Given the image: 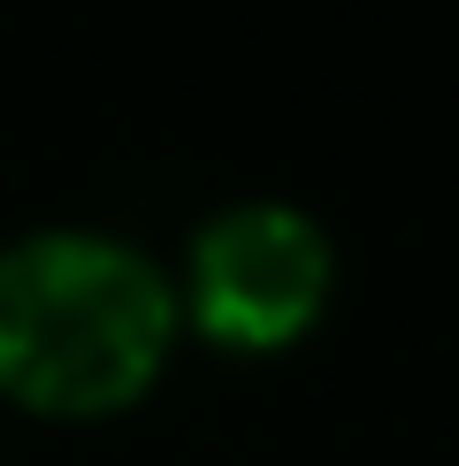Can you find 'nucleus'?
<instances>
[{
	"label": "nucleus",
	"instance_id": "obj_1",
	"mask_svg": "<svg viewBox=\"0 0 459 466\" xmlns=\"http://www.w3.org/2000/svg\"><path fill=\"white\" fill-rule=\"evenodd\" d=\"M177 344V290L107 229H31L0 245V398L31 413H115L146 398Z\"/></svg>",
	"mask_w": 459,
	"mask_h": 466
},
{
	"label": "nucleus",
	"instance_id": "obj_2",
	"mask_svg": "<svg viewBox=\"0 0 459 466\" xmlns=\"http://www.w3.org/2000/svg\"><path fill=\"white\" fill-rule=\"evenodd\" d=\"M330 299V238L283 199H238L199 222L184 306L230 352H276L314 329Z\"/></svg>",
	"mask_w": 459,
	"mask_h": 466
}]
</instances>
